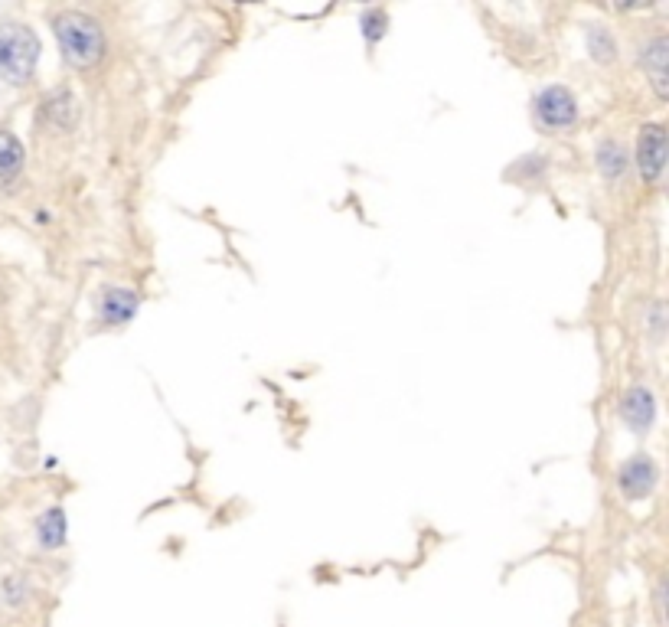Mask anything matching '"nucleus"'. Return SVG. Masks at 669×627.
Masks as SVG:
<instances>
[{
    "mask_svg": "<svg viewBox=\"0 0 669 627\" xmlns=\"http://www.w3.org/2000/svg\"><path fill=\"white\" fill-rule=\"evenodd\" d=\"M53 36L59 46V56L69 69H92L105 59V30L92 14L82 10H63L53 17Z\"/></svg>",
    "mask_w": 669,
    "mask_h": 627,
    "instance_id": "obj_1",
    "label": "nucleus"
},
{
    "mask_svg": "<svg viewBox=\"0 0 669 627\" xmlns=\"http://www.w3.org/2000/svg\"><path fill=\"white\" fill-rule=\"evenodd\" d=\"M43 43L30 23L0 20V82L23 89L36 79Z\"/></svg>",
    "mask_w": 669,
    "mask_h": 627,
    "instance_id": "obj_2",
    "label": "nucleus"
},
{
    "mask_svg": "<svg viewBox=\"0 0 669 627\" xmlns=\"http://www.w3.org/2000/svg\"><path fill=\"white\" fill-rule=\"evenodd\" d=\"M532 118H536V125L545 131V134H562V131H572L578 125V98L575 92L568 89V85H545L536 95H532Z\"/></svg>",
    "mask_w": 669,
    "mask_h": 627,
    "instance_id": "obj_3",
    "label": "nucleus"
},
{
    "mask_svg": "<svg viewBox=\"0 0 669 627\" xmlns=\"http://www.w3.org/2000/svg\"><path fill=\"white\" fill-rule=\"evenodd\" d=\"M656 484H660V464L647 451H634L617 467V490L624 494V500H647Z\"/></svg>",
    "mask_w": 669,
    "mask_h": 627,
    "instance_id": "obj_4",
    "label": "nucleus"
},
{
    "mask_svg": "<svg viewBox=\"0 0 669 627\" xmlns=\"http://www.w3.org/2000/svg\"><path fill=\"white\" fill-rule=\"evenodd\" d=\"M141 294L128 285H102L95 298V314L102 327H125L138 317Z\"/></svg>",
    "mask_w": 669,
    "mask_h": 627,
    "instance_id": "obj_5",
    "label": "nucleus"
},
{
    "mask_svg": "<svg viewBox=\"0 0 669 627\" xmlns=\"http://www.w3.org/2000/svg\"><path fill=\"white\" fill-rule=\"evenodd\" d=\"M637 174L643 177V183H660L663 170H666V128L660 121H650L643 125L637 134Z\"/></svg>",
    "mask_w": 669,
    "mask_h": 627,
    "instance_id": "obj_6",
    "label": "nucleus"
},
{
    "mask_svg": "<svg viewBox=\"0 0 669 627\" xmlns=\"http://www.w3.org/2000/svg\"><path fill=\"white\" fill-rule=\"evenodd\" d=\"M621 418L630 435L647 438L656 425V396L650 386H630L621 399Z\"/></svg>",
    "mask_w": 669,
    "mask_h": 627,
    "instance_id": "obj_7",
    "label": "nucleus"
},
{
    "mask_svg": "<svg viewBox=\"0 0 669 627\" xmlns=\"http://www.w3.org/2000/svg\"><path fill=\"white\" fill-rule=\"evenodd\" d=\"M637 59H640V69L647 72L653 95L663 102V98L669 95V40L666 36H653V40H647L640 46Z\"/></svg>",
    "mask_w": 669,
    "mask_h": 627,
    "instance_id": "obj_8",
    "label": "nucleus"
},
{
    "mask_svg": "<svg viewBox=\"0 0 669 627\" xmlns=\"http://www.w3.org/2000/svg\"><path fill=\"white\" fill-rule=\"evenodd\" d=\"M69 539V516L63 507H49L36 520V543L46 552H59Z\"/></svg>",
    "mask_w": 669,
    "mask_h": 627,
    "instance_id": "obj_9",
    "label": "nucleus"
},
{
    "mask_svg": "<svg viewBox=\"0 0 669 627\" xmlns=\"http://www.w3.org/2000/svg\"><path fill=\"white\" fill-rule=\"evenodd\" d=\"M594 164H598L601 177L607 183H621L630 170V151L617 138H604L598 144V151H594Z\"/></svg>",
    "mask_w": 669,
    "mask_h": 627,
    "instance_id": "obj_10",
    "label": "nucleus"
},
{
    "mask_svg": "<svg viewBox=\"0 0 669 627\" xmlns=\"http://www.w3.org/2000/svg\"><path fill=\"white\" fill-rule=\"evenodd\" d=\"M27 164V147L14 131L0 128V183H14Z\"/></svg>",
    "mask_w": 669,
    "mask_h": 627,
    "instance_id": "obj_11",
    "label": "nucleus"
},
{
    "mask_svg": "<svg viewBox=\"0 0 669 627\" xmlns=\"http://www.w3.org/2000/svg\"><path fill=\"white\" fill-rule=\"evenodd\" d=\"M585 40H588V56L594 59V63L611 66L617 59V40H614V33L604 27V23H588Z\"/></svg>",
    "mask_w": 669,
    "mask_h": 627,
    "instance_id": "obj_12",
    "label": "nucleus"
},
{
    "mask_svg": "<svg viewBox=\"0 0 669 627\" xmlns=\"http://www.w3.org/2000/svg\"><path fill=\"white\" fill-rule=\"evenodd\" d=\"M359 33H363V40H366V46L373 49V46H379L382 40H386V33H389V10L386 7H363L359 10Z\"/></svg>",
    "mask_w": 669,
    "mask_h": 627,
    "instance_id": "obj_13",
    "label": "nucleus"
},
{
    "mask_svg": "<svg viewBox=\"0 0 669 627\" xmlns=\"http://www.w3.org/2000/svg\"><path fill=\"white\" fill-rule=\"evenodd\" d=\"M46 118H49V125L59 131H69L76 125V98H72L69 89H59L46 98Z\"/></svg>",
    "mask_w": 669,
    "mask_h": 627,
    "instance_id": "obj_14",
    "label": "nucleus"
},
{
    "mask_svg": "<svg viewBox=\"0 0 669 627\" xmlns=\"http://www.w3.org/2000/svg\"><path fill=\"white\" fill-rule=\"evenodd\" d=\"M30 595H33V585L23 572H10V575L0 579V601H4V608L17 611V608L27 605Z\"/></svg>",
    "mask_w": 669,
    "mask_h": 627,
    "instance_id": "obj_15",
    "label": "nucleus"
},
{
    "mask_svg": "<svg viewBox=\"0 0 669 627\" xmlns=\"http://www.w3.org/2000/svg\"><path fill=\"white\" fill-rule=\"evenodd\" d=\"M663 317H666V314H663V304L656 301V304H653V311H650V324H653V340H656V343L663 340Z\"/></svg>",
    "mask_w": 669,
    "mask_h": 627,
    "instance_id": "obj_16",
    "label": "nucleus"
}]
</instances>
